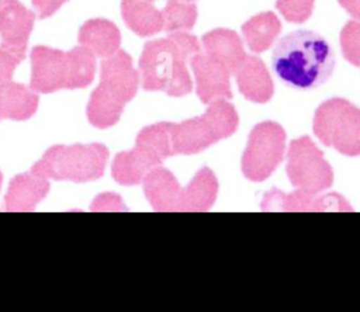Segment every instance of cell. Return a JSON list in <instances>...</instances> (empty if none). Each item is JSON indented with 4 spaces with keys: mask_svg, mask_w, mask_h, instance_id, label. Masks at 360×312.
<instances>
[{
    "mask_svg": "<svg viewBox=\"0 0 360 312\" xmlns=\"http://www.w3.org/2000/svg\"><path fill=\"white\" fill-rule=\"evenodd\" d=\"M271 67L284 84L309 90L329 80L335 69V52L321 34L295 30L274 45Z\"/></svg>",
    "mask_w": 360,
    "mask_h": 312,
    "instance_id": "1",
    "label": "cell"
},
{
    "mask_svg": "<svg viewBox=\"0 0 360 312\" xmlns=\"http://www.w3.org/2000/svg\"><path fill=\"white\" fill-rule=\"evenodd\" d=\"M201 51L198 39L187 31L148 41L139 58V83L149 91H165L180 97L191 91L187 60Z\"/></svg>",
    "mask_w": 360,
    "mask_h": 312,
    "instance_id": "2",
    "label": "cell"
},
{
    "mask_svg": "<svg viewBox=\"0 0 360 312\" xmlns=\"http://www.w3.org/2000/svg\"><path fill=\"white\" fill-rule=\"evenodd\" d=\"M139 72L132 65V58L118 49L101 62L100 83L90 96L87 118L96 128L115 125L125 104L138 91Z\"/></svg>",
    "mask_w": 360,
    "mask_h": 312,
    "instance_id": "3",
    "label": "cell"
},
{
    "mask_svg": "<svg viewBox=\"0 0 360 312\" xmlns=\"http://www.w3.org/2000/svg\"><path fill=\"white\" fill-rule=\"evenodd\" d=\"M96 56L84 46L65 52L38 45L31 51V89L39 93L82 89L91 83Z\"/></svg>",
    "mask_w": 360,
    "mask_h": 312,
    "instance_id": "4",
    "label": "cell"
},
{
    "mask_svg": "<svg viewBox=\"0 0 360 312\" xmlns=\"http://www.w3.org/2000/svg\"><path fill=\"white\" fill-rule=\"evenodd\" d=\"M239 124L235 107L226 98H215L200 117L170 124L173 155L198 153L231 136Z\"/></svg>",
    "mask_w": 360,
    "mask_h": 312,
    "instance_id": "5",
    "label": "cell"
},
{
    "mask_svg": "<svg viewBox=\"0 0 360 312\" xmlns=\"http://www.w3.org/2000/svg\"><path fill=\"white\" fill-rule=\"evenodd\" d=\"M108 159V149L101 143L58 145L48 149L31 171L53 180L86 183L100 178Z\"/></svg>",
    "mask_w": 360,
    "mask_h": 312,
    "instance_id": "6",
    "label": "cell"
},
{
    "mask_svg": "<svg viewBox=\"0 0 360 312\" xmlns=\"http://www.w3.org/2000/svg\"><path fill=\"white\" fill-rule=\"evenodd\" d=\"M314 134L346 156L360 155V108L343 98L322 103L314 115Z\"/></svg>",
    "mask_w": 360,
    "mask_h": 312,
    "instance_id": "7",
    "label": "cell"
},
{
    "mask_svg": "<svg viewBox=\"0 0 360 312\" xmlns=\"http://www.w3.org/2000/svg\"><path fill=\"white\" fill-rule=\"evenodd\" d=\"M285 152V131L273 121L257 124L242 155V173L250 181L266 180L280 164Z\"/></svg>",
    "mask_w": 360,
    "mask_h": 312,
    "instance_id": "8",
    "label": "cell"
},
{
    "mask_svg": "<svg viewBox=\"0 0 360 312\" xmlns=\"http://www.w3.org/2000/svg\"><path fill=\"white\" fill-rule=\"evenodd\" d=\"M287 176L301 191L321 193L333 183V171L323 153L308 136L290 142L287 150Z\"/></svg>",
    "mask_w": 360,
    "mask_h": 312,
    "instance_id": "9",
    "label": "cell"
},
{
    "mask_svg": "<svg viewBox=\"0 0 360 312\" xmlns=\"http://www.w3.org/2000/svg\"><path fill=\"white\" fill-rule=\"evenodd\" d=\"M263 211H283V212H352L353 208L346 198L338 193H307L297 190L294 193H284L278 188L269 190L260 202Z\"/></svg>",
    "mask_w": 360,
    "mask_h": 312,
    "instance_id": "10",
    "label": "cell"
},
{
    "mask_svg": "<svg viewBox=\"0 0 360 312\" xmlns=\"http://www.w3.org/2000/svg\"><path fill=\"white\" fill-rule=\"evenodd\" d=\"M34 21V11L28 10L18 0H0L1 48L24 59Z\"/></svg>",
    "mask_w": 360,
    "mask_h": 312,
    "instance_id": "11",
    "label": "cell"
},
{
    "mask_svg": "<svg viewBox=\"0 0 360 312\" xmlns=\"http://www.w3.org/2000/svg\"><path fill=\"white\" fill-rule=\"evenodd\" d=\"M190 66L195 77V91L198 98L208 104L215 98H231V73L207 53L197 52L190 58Z\"/></svg>",
    "mask_w": 360,
    "mask_h": 312,
    "instance_id": "12",
    "label": "cell"
},
{
    "mask_svg": "<svg viewBox=\"0 0 360 312\" xmlns=\"http://www.w3.org/2000/svg\"><path fill=\"white\" fill-rule=\"evenodd\" d=\"M48 178L30 171L15 176L4 197V209L10 212L32 211L48 194Z\"/></svg>",
    "mask_w": 360,
    "mask_h": 312,
    "instance_id": "13",
    "label": "cell"
},
{
    "mask_svg": "<svg viewBox=\"0 0 360 312\" xmlns=\"http://www.w3.org/2000/svg\"><path fill=\"white\" fill-rule=\"evenodd\" d=\"M143 191L149 204L155 211L160 212H174L179 211L180 198L183 194V187L179 184L177 178L165 167L152 169L145 178Z\"/></svg>",
    "mask_w": 360,
    "mask_h": 312,
    "instance_id": "14",
    "label": "cell"
},
{
    "mask_svg": "<svg viewBox=\"0 0 360 312\" xmlns=\"http://www.w3.org/2000/svg\"><path fill=\"white\" fill-rule=\"evenodd\" d=\"M239 91L253 103H267L274 91L273 80L263 60L257 56H245L235 70Z\"/></svg>",
    "mask_w": 360,
    "mask_h": 312,
    "instance_id": "15",
    "label": "cell"
},
{
    "mask_svg": "<svg viewBox=\"0 0 360 312\" xmlns=\"http://www.w3.org/2000/svg\"><path fill=\"white\" fill-rule=\"evenodd\" d=\"M201 42L205 53L221 63L231 74L235 73L246 56L242 39L232 30H212L202 35Z\"/></svg>",
    "mask_w": 360,
    "mask_h": 312,
    "instance_id": "16",
    "label": "cell"
},
{
    "mask_svg": "<svg viewBox=\"0 0 360 312\" xmlns=\"http://www.w3.org/2000/svg\"><path fill=\"white\" fill-rule=\"evenodd\" d=\"M163 160L156 157L145 148L135 145L134 149L120 152L112 162V177L122 186H134L142 183L145 176Z\"/></svg>",
    "mask_w": 360,
    "mask_h": 312,
    "instance_id": "17",
    "label": "cell"
},
{
    "mask_svg": "<svg viewBox=\"0 0 360 312\" xmlns=\"http://www.w3.org/2000/svg\"><path fill=\"white\" fill-rule=\"evenodd\" d=\"M79 44L93 52L94 56L107 58L120 49L121 34L114 22L93 18L80 27Z\"/></svg>",
    "mask_w": 360,
    "mask_h": 312,
    "instance_id": "18",
    "label": "cell"
},
{
    "mask_svg": "<svg viewBox=\"0 0 360 312\" xmlns=\"http://www.w3.org/2000/svg\"><path fill=\"white\" fill-rule=\"evenodd\" d=\"M218 194V180L211 169H200L187 187H183L179 211L202 212L212 207Z\"/></svg>",
    "mask_w": 360,
    "mask_h": 312,
    "instance_id": "19",
    "label": "cell"
},
{
    "mask_svg": "<svg viewBox=\"0 0 360 312\" xmlns=\"http://www.w3.org/2000/svg\"><path fill=\"white\" fill-rule=\"evenodd\" d=\"M38 107V96L32 89L13 80L0 87V118L22 121L31 118Z\"/></svg>",
    "mask_w": 360,
    "mask_h": 312,
    "instance_id": "20",
    "label": "cell"
},
{
    "mask_svg": "<svg viewBox=\"0 0 360 312\" xmlns=\"http://www.w3.org/2000/svg\"><path fill=\"white\" fill-rule=\"evenodd\" d=\"M121 14L127 27L139 37H150L163 30V14L150 1L122 0Z\"/></svg>",
    "mask_w": 360,
    "mask_h": 312,
    "instance_id": "21",
    "label": "cell"
},
{
    "mask_svg": "<svg viewBox=\"0 0 360 312\" xmlns=\"http://www.w3.org/2000/svg\"><path fill=\"white\" fill-rule=\"evenodd\" d=\"M280 31L281 22L271 11L256 14L242 25V34L249 49L257 53L269 49Z\"/></svg>",
    "mask_w": 360,
    "mask_h": 312,
    "instance_id": "22",
    "label": "cell"
},
{
    "mask_svg": "<svg viewBox=\"0 0 360 312\" xmlns=\"http://www.w3.org/2000/svg\"><path fill=\"white\" fill-rule=\"evenodd\" d=\"M170 124L172 122H159L143 128L138 134L135 145L145 148L160 160L173 156Z\"/></svg>",
    "mask_w": 360,
    "mask_h": 312,
    "instance_id": "23",
    "label": "cell"
},
{
    "mask_svg": "<svg viewBox=\"0 0 360 312\" xmlns=\"http://www.w3.org/2000/svg\"><path fill=\"white\" fill-rule=\"evenodd\" d=\"M163 30L167 32L188 31L197 21V7L187 0H169L162 10Z\"/></svg>",
    "mask_w": 360,
    "mask_h": 312,
    "instance_id": "24",
    "label": "cell"
},
{
    "mask_svg": "<svg viewBox=\"0 0 360 312\" xmlns=\"http://www.w3.org/2000/svg\"><path fill=\"white\" fill-rule=\"evenodd\" d=\"M340 48L347 62L360 66V21H349L340 32Z\"/></svg>",
    "mask_w": 360,
    "mask_h": 312,
    "instance_id": "25",
    "label": "cell"
},
{
    "mask_svg": "<svg viewBox=\"0 0 360 312\" xmlns=\"http://www.w3.org/2000/svg\"><path fill=\"white\" fill-rule=\"evenodd\" d=\"M315 0H276V7L290 22H305L314 10Z\"/></svg>",
    "mask_w": 360,
    "mask_h": 312,
    "instance_id": "26",
    "label": "cell"
},
{
    "mask_svg": "<svg viewBox=\"0 0 360 312\" xmlns=\"http://www.w3.org/2000/svg\"><path fill=\"white\" fill-rule=\"evenodd\" d=\"M22 59L0 46V87L11 82L13 73Z\"/></svg>",
    "mask_w": 360,
    "mask_h": 312,
    "instance_id": "27",
    "label": "cell"
},
{
    "mask_svg": "<svg viewBox=\"0 0 360 312\" xmlns=\"http://www.w3.org/2000/svg\"><path fill=\"white\" fill-rule=\"evenodd\" d=\"M91 211H125L127 207L120 195L112 193H104L94 198L90 207Z\"/></svg>",
    "mask_w": 360,
    "mask_h": 312,
    "instance_id": "28",
    "label": "cell"
},
{
    "mask_svg": "<svg viewBox=\"0 0 360 312\" xmlns=\"http://www.w3.org/2000/svg\"><path fill=\"white\" fill-rule=\"evenodd\" d=\"M68 0H32V6L39 18H48L56 13Z\"/></svg>",
    "mask_w": 360,
    "mask_h": 312,
    "instance_id": "29",
    "label": "cell"
},
{
    "mask_svg": "<svg viewBox=\"0 0 360 312\" xmlns=\"http://www.w3.org/2000/svg\"><path fill=\"white\" fill-rule=\"evenodd\" d=\"M338 1L353 18L360 21V0H338Z\"/></svg>",
    "mask_w": 360,
    "mask_h": 312,
    "instance_id": "30",
    "label": "cell"
},
{
    "mask_svg": "<svg viewBox=\"0 0 360 312\" xmlns=\"http://www.w3.org/2000/svg\"><path fill=\"white\" fill-rule=\"evenodd\" d=\"M1 178H3V176H1V173H0V187H1Z\"/></svg>",
    "mask_w": 360,
    "mask_h": 312,
    "instance_id": "31",
    "label": "cell"
},
{
    "mask_svg": "<svg viewBox=\"0 0 360 312\" xmlns=\"http://www.w3.org/2000/svg\"><path fill=\"white\" fill-rule=\"evenodd\" d=\"M143 1H150V3H153V1H156V0H143Z\"/></svg>",
    "mask_w": 360,
    "mask_h": 312,
    "instance_id": "32",
    "label": "cell"
},
{
    "mask_svg": "<svg viewBox=\"0 0 360 312\" xmlns=\"http://www.w3.org/2000/svg\"><path fill=\"white\" fill-rule=\"evenodd\" d=\"M187 1H194V0H187Z\"/></svg>",
    "mask_w": 360,
    "mask_h": 312,
    "instance_id": "33",
    "label": "cell"
}]
</instances>
